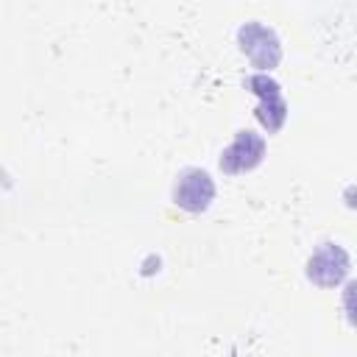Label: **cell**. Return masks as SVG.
<instances>
[{"instance_id":"cell-5","label":"cell","mask_w":357,"mask_h":357,"mask_svg":"<svg viewBox=\"0 0 357 357\" xmlns=\"http://www.w3.org/2000/svg\"><path fill=\"white\" fill-rule=\"evenodd\" d=\"M265 137L251 131V128H240L234 134V139L220 151V170L229 176H240V173H251L262 159H265Z\"/></svg>"},{"instance_id":"cell-2","label":"cell","mask_w":357,"mask_h":357,"mask_svg":"<svg viewBox=\"0 0 357 357\" xmlns=\"http://www.w3.org/2000/svg\"><path fill=\"white\" fill-rule=\"evenodd\" d=\"M349 268H351V259H349V251L335 243V240H324L315 245V251L310 254L307 259V279L318 287H337L343 284V279L349 276Z\"/></svg>"},{"instance_id":"cell-1","label":"cell","mask_w":357,"mask_h":357,"mask_svg":"<svg viewBox=\"0 0 357 357\" xmlns=\"http://www.w3.org/2000/svg\"><path fill=\"white\" fill-rule=\"evenodd\" d=\"M237 47L251 61V67L257 73H268V70L279 67V61H282V39H279V33L271 25L259 22V20H248L245 25H240Z\"/></svg>"},{"instance_id":"cell-7","label":"cell","mask_w":357,"mask_h":357,"mask_svg":"<svg viewBox=\"0 0 357 357\" xmlns=\"http://www.w3.org/2000/svg\"><path fill=\"white\" fill-rule=\"evenodd\" d=\"M346 198H349V206H357V192L354 195H346Z\"/></svg>"},{"instance_id":"cell-4","label":"cell","mask_w":357,"mask_h":357,"mask_svg":"<svg viewBox=\"0 0 357 357\" xmlns=\"http://www.w3.org/2000/svg\"><path fill=\"white\" fill-rule=\"evenodd\" d=\"M243 84H245V89H251L259 98V106L254 112L257 120L262 123V128L268 134H276L284 126V120H287V103H284L279 81H273L268 73H254Z\"/></svg>"},{"instance_id":"cell-6","label":"cell","mask_w":357,"mask_h":357,"mask_svg":"<svg viewBox=\"0 0 357 357\" xmlns=\"http://www.w3.org/2000/svg\"><path fill=\"white\" fill-rule=\"evenodd\" d=\"M340 304H343V315H346V321L357 329V279H354V282H349V284L343 287Z\"/></svg>"},{"instance_id":"cell-3","label":"cell","mask_w":357,"mask_h":357,"mask_svg":"<svg viewBox=\"0 0 357 357\" xmlns=\"http://www.w3.org/2000/svg\"><path fill=\"white\" fill-rule=\"evenodd\" d=\"M170 201L187 215H201L215 201V178L204 167H187L173 184Z\"/></svg>"}]
</instances>
